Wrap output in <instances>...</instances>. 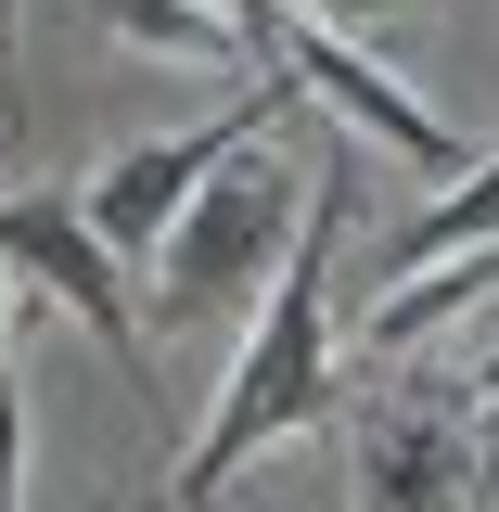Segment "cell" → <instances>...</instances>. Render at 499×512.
Here are the masks:
<instances>
[{"mask_svg":"<svg viewBox=\"0 0 499 512\" xmlns=\"http://www.w3.org/2000/svg\"><path fill=\"white\" fill-rule=\"evenodd\" d=\"M346 218H359V167L320 154L308 231L282 256V282L256 295V333H244V359H231V384H218V410H205V436L180 461V512H205L256 448H282L295 423L333 410V256H346Z\"/></svg>","mask_w":499,"mask_h":512,"instance_id":"cell-1","label":"cell"},{"mask_svg":"<svg viewBox=\"0 0 499 512\" xmlns=\"http://www.w3.org/2000/svg\"><path fill=\"white\" fill-rule=\"evenodd\" d=\"M308 192L320 167L308 154H231L218 180L192 192V218L167 231V320H205L231 308V295H269L282 282V256H295V231H308Z\"/></svg>","mask_w":499,"mask_h":512,"instance_id":"cell-2","label":"cell"},{"mask_svg":"<svg viewBox=\"0 0 499 512\" xmlns=\"http://www.w3.org/2000/svg\"><path fill=\"white\" fill-rule=\"evenodd\" d=\"M231 13H244V39H256V52L282 64L295 90H320V103L359 128V141H384L397 167H423L436 192H448V180H474V141H461L436 103H410V90H397V77H384V64L346 39V26H320V13H282V0H231Z\"/></svg>","mask_w":499,"mask_h":512,"instance_id":"cell-3","label":"cell"},{"mask_svg":"<svg viewBox=\"0 0 499 512\" xmlns=\"http://www.w3.org/2000/svg\"><path fill=\"white\" fill-rule=\"evenodd\" d=\"M282 103H295V77H282V90H244V103H218L205 128H167V141H128L116 167L90 180V231H103V244H116L128 269H141V256H167V231L192 218V192L218 180V167H231L244 141H282Z\"/></svg>","mask_w":499,"mask_h":512,"instance_id":"cell-4","label":"cell"},{"mask_svg":"<svg viewBox=\"0 0 499 512\" xmlns=\"http://www.w3.org/2000/svg\"><path fill=\"white\" fill-rule=\"evenodd\" d=\"M0 269L13 282H39L103 359H128V384L154 397V359H141V308H128V256L90 231V205L77 192H0Z\"/></svg>","mask_w":499,"mask_h":512,"instance_id":"cell-5","label":"cell"},{"mask_svg":"<svg viewBox=\"0 0 499 512\" xmlns=\"http://www.w3.org/2000/svg\"><path fill=\"white\" fill-rule=\"evenodd\" d=\"M487 487V448H474V410H436V397H359L346 423V500L359 512H474Z\"/></svg>","mask_w":499,"mask_h":512,"instance_id":"cell-6","label":"cell"},{"mask_svg":"<svg viewBox=\"0 0 499 512\" xmlns=\"http://www.w3.org/2000/svg\"><path fill=\"white\" fill-rule=\"evenodd\" d=\"M487 244H499V154L474 167V180H448L423 218H397V231L372 244V269H384V282H423V269H448V256H487ZM384 282H372V295H384Z\"/></svg>","mask_w":499,"mask_h":512,"instance_id":"cell-7","label":"cell"},{"mask_svg":"<svg viewBox=\"0 0 499 512\" xmlns=\"http://www.w3.org/2000/svg\"><path fill=\"white\" fill-rule=\"evenodd\" d=\"M90 13H116L128 39H154V52H180V64H244V13L231 0H90Z\"/></svg>","mask_w":499,"mask_h":512,"instance_id":"cell-8","label":"cell"},{"mask_svg":"<svg viewBox=\"0 0 499 512\" xmlns=\"http://www.w3.org/2000/svg\"><path fill=\"white\" fill-rule=\"evenodd\" d=\"M0 512H26V384H0Z\"/></svg>","mask_w":499,"mask_h":512,"instance_id":"cell-9","label":"cell"},{"mask_svg":"<svg viewBox=\"0 0 499 512\" xmlns=\"http://www.w3.org/2000/svg\"><path fill=\"white\" fill-rule=\"evenodd\" d=\"M474 448H487V487H499V346H487V372H474Z\"/></svg>","mask_w":499,"mask_h":512,"instance_id":"cell-10","label":"cell"},{"mask_svg":"<svg viewBox=\"0 0 499 512\" xmlns=\"http://www.w3.org/2000/svg\"><path fill=\"white\" fill-rule=\"evenodd\" d=\"M282 13H320V26H346V39H359V26H384V13H397V0H282Z\"/></svg>","mask_w":499,"mask_h":512,"instance_id":"cell-11","label":"cell"},{"mask_svg":"<svg viewBox=\"0 0 499 512\" xmlns=\"http://www.w3.org/2000/svg\"><path fill=\"white\" fill-rule=\"evenodd\" d=\"M0 384H13V282H0Z\"/></svg>","mask_w":499,"mask_h":512,"instance_id":"cell-12","label":"cell"},{"mask_svg":"<svg viewBox=\"0 0 499 512\" xmlns=\"http://www.w3.org/2000/svg\"><path fill=\"white\" fill-rule=\"evenodd\" d=\"M0 39H13V0H0Z\"/></svg>","mask_w":499,"mask_h":512,"instance_id":"cell-13","label":"cell"}]
</instances>
